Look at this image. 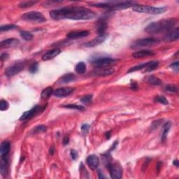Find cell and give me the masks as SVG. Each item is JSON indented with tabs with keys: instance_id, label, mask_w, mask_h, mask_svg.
I'll list each match as a JSON object with an SVG mask.
<instances>
[{
	"instance_id": "cell-32",
	"label": "cell",
	"mask_w": 179,
	"mask_h": 179,
	"mask_svg": "<svg viewBox=\"0 0 179 179\" xmlns=\"http://www.w3.org/2000/svg\"><path fill=\"white\" fill-rule=\"evenodd\" d=\"M163 122V119H160V120H155V121L153 122L151 125V127H150V130L151 131H153V130H155L156 129H158L159 127H160V125L162 124V122Z\"/></svg>"
},
{
	"instance_id": "cell-45",
	"label": "cell",
	"mask_w": 179,
	"mask_h": 179,
	"mask_svg": "<svg viewBox=\"0 0 179 179\" xmlns=\"http://www.w3.org/2000/svg\"><path fill=\"white\" fill-rule=\"evenodd\" d=\"M162 162H159L158 163V164H157V167H156V169H157V172H158V173H159V172H160V169H161V167H162Z\"/></svg>"
},
{
	"instance_id": "cell-2",
	"label": "cell",
	"mask_w": 179,
	"mask_h": 179,
	"mask_svg": "<svg viewBox=\"0 0 179 179\" xmlns=\"http://www.w3.org/2000/svg\"><path fill=\"white\" fill-rule=\"evenodd\" d=\"M178 23V20L176 18L164 19L158 22H153L150 23L146 28L145 31L147 33L155 34L162 32H169L172 30L174 27Z\"/></svg>"
},
{
	"instance_id": "cell-24",
	"label": "cell",
	"mask_w": 179,
	"mask_h": 179,
	"mask_svg": "<svg viewBox=\"0 0 179 179\" xmlns=\"http://www.w3.org/2000/svg\"><path fill=\"white\" fill-rule=\"evenodd\" d=\"M75 79V76L73 73H67L63 76L59 80L60 83H69L71 81H73V80Z\"/></svg>"
},
{
	"instance_id": "cell-4",
	"label": "cell",
	"mask_w": 179,
	"mask_h": 179,
	"mask_svg": "<svg viewBox=\"0 0 179 179\" xmlns=\"http://www.w3.org/2000/svg\"><path fill=\"white\" fill-rule=\"evenodd\" d=\"M22 19L24 21L34 22V23H43L46 21V18L41 13L38 11H31L24 13L22 15Z\"/></svg>"
},
{
	"instance_id": "cell-31",
	"label": "cell",
	"mask_w": 179,
	"mask_h": 179,
	"mask_svg": "<svg viewBox=\"0 0 179 179\" xmlns=\"http://www.w3.org/2000/svg\"><path fill=\"white\" fill-rule=\"evenodd\" d=\"M154 101L155 102L160 103V104L164 105H167L169 104L168 100L164 97H163V96H157V97H155V99H154Z\"/></svg>"
},
{
	"instance_id": "cell-36",
	"label": "cell",
	"mask_w": 179,
	"mask_h": 179,
	"mask_svg": "<svg viewBox=\"0 0 179 179\" xmlns=\"http://www.w3.org/2000/svg\"><path fill=\"white\" fill-rule=\"evenodd\" d=\"M92 99H93V95H88L83 97L81 99H80V102L83 103V104H88V103L91 102Z\"/></svg>"
},
{
	"instance_id": "cell-48",
	"label": "cell",
	"mask_w": 179,
	"mask_h": 179,
	"mask_svg": "<svg viewBox=\"0 0 179 179\" xmlns=\"http://www.w3.org/2000/svg\"><path fill=\"white\" fill-rule=\"evenodd\" d=\"M173 164L175 165L176 167H178V165H179V162H178V160H174V162H173Z\"/></svg>"
},
{
	"instance_id": "cell-35",
	"label": "cell",
	"mask_w": 179,
	"mask_h": 179,
	"mask_svg": "<svg viewBox=\"0 0 179 179\" xmlns=\"http://www.w3.org/2000/svg\"><path fill=\"white\" fill-rule=\"evenodd\" d=\"M47 130V127L45 125H39V126L36 127L34 129V133H40V132H44Z\"/></svg>"
},
{
	"instance_id": "cell-42",
	"label": "cell",
	"mask_w": 179,
	"mask_h": 179,
	"mask_svg": "<svg viewBox=\"0 0 179 179\" xmlns=\"http://www.w3.org/2000/svg\"><path fill=\"white\" fill-rule=\"evenodd\" d=\"M130 88L132 90H138V85L135 81H132L130 85Z\"/></svg>"
},
{
	"instance_id": "cell-37",
	"label": "cell",
	"mask_w": 179,
	"mask_h": 179,
	"mask_svg": "<svg viewBox=\"0 0 179 179\" xmlns=\"http://www.w3.org/2000/svg\"><path fill=\"white\" fill-rule=\"evenodd\" d=\"M38 69H39V64L37 62H34L33 64H31L30 67V72L32 73H34L38 71Z\"/></svg>"
},
{
	"instance_id": "cell-46",
	"label": "cell",
	"mask_w": 179,
	"mask_h": 179,
	"mask_svg": "<svg viewBox=\"0 0 179 179\" xmlns=\"http://www.w3.org/2000/svg\"><path fill=\"white\" fill-rule=\"evenodd\" d=\"M55 148H54V147H51L50 148V150H49V153H50V155H53V154L55 153Z\"/></svg>"
},
{
	"instance_id": "cell-34",
	"label": "cell",
	"mask_w": 179,
	"mask_h": 179,
	"mask_svg": "<svg viewBox=\"0 0 179 179\" xmlns=\"http://www.w3.org/2000/svg\"><path fill=\"white\" fill-rule=\"evenodd\" d=\"M8 106H9V104L7 102V101L2 99L1 102H0V110L2 111H6L8 109Z\"/></svg>"
},
{
	"instance_id": "cell-40",
	"label": "cell",
	"mask_w": 179,
	"mask_h": 179,
	"mask_svg": "<svg viewBox=\"0 0 179 179\" xmlns=\"http://www.w3.org/2000/svg\"><path fill=\"white\" fill-rule=\"evenodd\" d=\"M170 67L172 69H174V71H175L176 72H178V69H179V63L178 61H176L175 62H174V63H172L171 64V66Z\"/></svg>"
},
{
	"instance_id": "cell-21",
	"label": "cell",
	"mask_w": 179,
	"mask_h": 179,
	"mask_svg": "<svg viewBox=\"0 0 179 179\" xmlns=\"http://www.w3.org/2000/svg\"><path fill=\"white\" fill-rule=\"evenodd\" d=\"M107 28H108V24H107V22L104 21V20H101V21L98 22L97 25V31L99 35L105 34Z\"/></svg>"
},
{
	"instance_id": "cell-44",
	"label": "cell",
	"mask_w": 179,
	"mask_h": 179,
	"mask_svg": "<svg viewBox=\"0 0 179 179\" xmlns=\"http://www.w3.org/2000/svg\"><path fill=\"white\" fill-rule=\"evenodd\" d=\"M8 58V53H2V56H1V60H2V61H4V60H7Z\"/></svg>"
},
{
	"instance_id": "cell-33",
	"label": "cell",
	"mask_w": 179,
	"mask_h": 179,
	"mask_svg": "<svg viewBox=\"0 0 179 179\" xmlns=\"http://www.w3.org/2000/svg\"><path fill=\"white\" fill-rule=\"evenodd\" d=\"M16 25L15 24H6V25H2L0 27V31L1 32H4V31H8L11 30H14L15 28H16Z\"/></svg>"
},
{
	"instance_id": "cell-20",
	"label": "cell",
	"mask_w": 179,
	"mask_h": 179,
	"mask_svg": "<svg viewBox=\"0 0 179 179\" xmlns=\"http://www.w3.org/2000/svg\"><path fill=\"white\" fill-rule=\"evenodd\" d=\"M114 71L115 70L113 68H102L98 69L97 71H95V73L101 76H108L113 74Z\"/></svg>"
},
{
	"instance_id": "cell-13",
	"label": "cell",
	"mask_w": 179,
	"mask_h": 179,
	"mask_svg": "<svg viewBox=\"0 0 179 179\" xmlns=\"http://www.w3.org/2000/svg\"><path fill=\"white\" fill-rule=\"evenodd\" d=\"M86 162L92 170H95L99 165V159L97 155H90L87 158Z\"/></svg>"
},
{
	"instance_id": "cell-26",
	"label": "cell",
	"mask_w": 179,
	"mask_h": 179,
	"mask_svg": "<svg viewBox=\"0 0 179 179\" xmlns=\"http://www.w3.org/2000/svg\"><path fill=\"white\" fill-rule=\"evenodd\" d=\"M151 63H152V61L148 62H146V63L142 64H138V65H136L135 67H132V68L130 69H129L127 72H128V73H131V72H134V71H138V70H142V69H143L147 68V67H148L150 65H151Z\"/></svg>"
},
{
	"instance_id": "cell-49",
	"label": "cell",
	"mask_w": 179,
	"mask_h": 179,
	"mask_svg": "<svg viewBox=\"0 0 179 179\" xmlns=\"http://www.w3.org/2000/svg\"><path fill=\"white\" fill-rule=\"evenodd\" d=\"M99 178H104V176L102 175V172H101V173H100V171H99Z\"/></svg>"
},
{
	"instance_id": "cell-29",
	"label": "cell",
	"mask_w": 179,
	"mask_h": 179,
	"mask_svg": "<svg viewBox=\"0 0 179 179\" xmlns=\"http://www.w3.org/2000/svg\"><path fill=\"white\" fill-rule=\"evenodd\" d=\"M21 37L25 41H31L33 39L34 36L32 33L28 31H21Z\"/></svg>"
},
{
	"instance_id": "cell-43",
	"label": "cell",
	"mask_w": 179,
	"mask_h": 179,
	"mask_svg": "<svg viewBox=\"0 0 179 179\" xmlns=\"http://www.w3.org/2000/svg\"><path fill=\"white\" fill-rule=\"evenodd\" d=\"M69 138L68 136H65L63 138V141H62V143H63L64 145H66L69 144Z\"/></svg>"
},
{
	"instance_id": "cell-16",
	"label": "cell",
	"mask_w": 179,
	"mask_h": 179,
	"mask_svg": "<svg viewBox=\"0 0 179 179\" xmlns=\"http://www.w3.org/2000/svg\"><path fill=\"white\" fill-rule=\"evenodd\" d=\"M61 53V50L60 48H54L52 50H48L44 55L42 56V60L44 61H48V60H52L53 58L57 56Z\"/></svg>"
},
{
	"instance_id": "cell-19",
	"label": "cell",
	"mask_w": 179,
	"mask_h": 179,
	"mask_svg": "<svg viewBox=\"0 0 179 179\" xmlns=\"http://www.w3.org/2000/svg\"><path fill=\"white\" fill-rule=\"evenodd\" d=\"M11 148V144L8 142H3L1 144L0 147V156L1 158L7 157L8 153H9Z\"/></svg>"
},
{
	"instance_id": "cell-11",
	"label": "cell",
	"mask_w": 179,
	"mask_h": 179,
	"mask_svg": "<svg viewBox=\"0 0 179 179\" xmlns=\"http://www.w3.org/2000/svg\"><path fill=\"white\" fill-rule=\"evenodd\" d=\"M108 38V34L106 33L103 34H99L97 37L93 39L92 41L88 42V43L85 44L84 46L86 47H95L98 45L104 43Z\"/></svg>"
},
{
	"instance_id": "cell-6",
	"label": "cell",
	"mask_w": 179,
	"mask_h": 179,
	"mask_svg": "<svg viewBox=\"0 0 179 179\" xmlns=\"http://www.w3.org/2000/svg\"><path fill=\"white\" fill-rule=\"evenodd\" d=\"M160 41L155 38H145V39H137L132 44V48H137L141 47H147L154 46V45L158 44Z\"/></svg>"
},
{
	"instance_id": "cell-23",
	"label": "cell",
	"mask_w": 179,
	"mask_h": 179,
	"mask_svg": "<svg viewBox=\"0 0 179 179\" xmlns=\"http://www.w3.org/2000/svg\"><path fill=\"white\" fill-rule=\"evenodd\" d=\"M53 89L52 87H48V88H45L41 93V98L44 100L48 99L49 97L53 94Z\"/></svg>"
},
{
	"instance_id": "cell-25",
	"label": "cell",
	"mask_w": 179,
	"mask_h": 179,
	"mask_svg": "<svg viewBox=\"0 0 179 179\" xmlns=\"http://www.w3.org/2000/svg\"><path fill=\"white\" fill-rule=\"evenodd\" d=\"M76 72L79 74H83L86 71V64L84 62H80L76 64L75 67Z\"/></svg>"
},
{
	"instance_id": "cell-17",
	"label": "cell",
	"mask_w": 179,
	"mask_h": 179,
	"mask_svg": "<svg viewBox=\"0 0 179 179\" xmlns=\"http://www.w3.org/2000/svg\"><path fill=\"white\" fill-rule=\"evenodd\" d=\"M155 55L152 50H142L139 51H136V52L132 54V56L134 58L136 59H139V58H144L146 57H150V56H153Z\"/></svg>"
},
{
	"instance_id": "cell-18",
	"label": "cell",
	"mask_w": 179,
	"mask_h": 179,
	"mask_svg": "<svg viewBox=\"0 0 179 179\" xmlns=\"http://www.w3.org/2000/svg\"><path fill=\"white\" fill-rule=\"evenodd\" d=\"M8 158L7 157L1 158V162H0V172L2 176H6L8 174Z\"/></svg>"
},
{
	"instance_id": "cell-12",
	"label": "cell",
	"mask_w": 179,
	"mask_h": 179,
	"mask_svg": "<svg viewBox=\"0 0 179 179\" xmlns=\"http://www.w3.org/2000/svg\"><path fill=\"white\" fill-rule=\"evenodd\" d=\"M179 38V29L178 28H176L175 29L169 31V32L165 35L164 38V41L166 42H171L178 40Z\"/></svg>"
},
{
	"instance_id": "cell-14",
	"label": "cell",
	"mask_w": 179,
	"mask_h": 179,
	"mask_svg": "<svg viewBox=\"0 0 179 179\" xmlns=\"http://www.w3.org/2000/svg\"><path fill=\"white\" fill-rule=\"evenodd\" d=\"M90 32L88 30L83 31H74V32H71L67 34V37L70 39H79V38L86 37L90 35Z\"/></svg>"
},
{
	"instance_id": "cell-27",
	"label": "cell",
	"mask_w": 179,
	"mask_h": 179,
	"mask_svg": "<svg viewBox=\"0 0 179 179\" xmlns=\"http://www.w3.org/2000/svg\"><path fill=\"white\" fill-rule=\"evenodd\" d=\"M147 80L150 84L153 85V86H160L162 84V81L160 78L154 76H150L148 77Z\"/></svg>"
},
{
	"instance_id": "cell-39",
	"label": "cell",
	"mask_w": 179,
	"mask_h": 179,
	"mask_svg": "<svg viewBox=\"0 0 179 179\" xmlns=\"http://www.w3.org/2000/svg\"><path fill=\"white\" fill-rule=\"evenodd\" d=\"M90 126L88 124H84L83 125L81 126V132L83 134H87L88 133V132L90 130Z\"/></svg>"
},
{
	"instance_id": "cell-1",
	"label": "cell",
	"mask_w": 179,
	"mask_h": 179,
	"mask_svg": "<svg viewBox=\"0 0 179 179\" xmlns=\"http://www.w3.org/2000/svg\"><path fill=\"white\" fill-rule=\"evenodd\" d=\"M96 15L97 14L94 11L82 6H67L50 12L51 18L55 21L64 19L86 21L95 18Z\"/></svg>"
},
{
	"instance_id": "cell-7",
	"label": "cell",
	"mask_w": 179,
	"mask_h": 179,
	"mask_svg": "<svg viewBox=\"0 0 179 179\" xmlns=\"http://www.w3.org/2000/svg\"><path fill=\"white\" fill-rule=\"evenodd\" d=\"M118 60L116 59H113V58L110 57H102L99 58V59L94 60L93 62H92V64L94 67L97 69H102V68H106L109 66H111V64H113L116 63Z\"/></svg>"
},
{
	"instance_id": "cell-22",
	"label": "cell",
	"mask_w": 179,
	"mask_h": 179,
	"mask_svg": "<svg viewBox=\"0 0 179 179\" xmlns=\"http://www.w3.org/2000/svg\"><path fill=\"white\" fill-rule=\"evenodd\" d=\"M171 122L170 121L164 123V126H163L162 137H161V139H162V142H165V141H166L168 133H169L170 129H171Z\"/></svg>"
},
{
	"instance_id": "cell-47",
	"label": "cell",
	"mask_w": 179,
	"mask_h": 179,
	"mask_svg": "<svg viewBox=\"0 0 179 179\" xmlns=\"http://www.w3.org/2000/svg\"><path fill=\"white\" fill-rule=\"evenodd\" d=\"M110 136H111V132L109 131L108 132L106 133V137L107 139H109V138H110Z\"/></svg>"
},
{
	"instance_id": "cell-38",
	"label": "cell",
	"mask_w": 179,
	"mask_h": 179,
	"mask_svg": "<svg viewBox=\"0 0 179 179\" xmlns=\"http://www.w3.org/2000/svg\"><path fill=\"white\" fill-rule=\"evenodd\" d=\"M165 90H166L167 92H169V93H176L178 92L177 88L174 86H167Z\"/></svg>"
},
{
	"instance_id": "cell-9",
	"label": "cell",
	"mask_w": 179,
	"mask_h": 179,
	"mask_svg": "<svg viewBox=\"0 0 179 179\" xmlns=\"http://www.w3.org/2000/svg\"><path fill=\"white\" fill-rule=\"evenodd\" d=\"M24 67V64L22 62H18L13 64L12 66H11L6 69L5 71V74L8 77H12L13 76L16 75L17 73L22 70Z\"/></svg>"
},
{
	"instance_id": "cell-5",
	"label": "cell",
	"mask_w": 179,
	"mask_h": 179,
	"mask_svg": "<svg viewBox=\"0 0 179 179\" xmlns=\"http://www.w3.org/2000/svg\"><path fill=\"white\" fill-rule=\"evenodd\" d=\"M106 167L108 169L110 176L113 179H120L122 176V168L118 162H109L106 164Z\"/></svg>"
},
{
	"instance_id": "cell-10",
	"label": "cell",
	"mask_w": 179,
	"mask_h": 179,
	"mask_svg": "<svg viewBox=\"0 0 179 179\" xmlns=\"http://www.w3.org/2000/svg\"><path fill=\"white\" fill-rule=\"evenodd\" d=\"M74 90V88H70V87H64V88H60L56 89L53 92V95L55 97H65L71 95Z\"/></svg>"
},
{
	"instance_id": "cell-30",
	"label": "cell",
	"mask_w": 179,
	"mask_h": 179,
	"mask_svg": "<svg viewBox=\"0 0 179 179\" xmlns=\"http://www.w3.org/2000/svg\"><path fill=\"white\" fill-rule=\"evenodd\" d=\"M62 107L67 109H76V110L78 111H85L86 108L83 106H80V105H76V104H67V105H63Z\"/></svg>"
},
{
	"instance_id": "cell-41",
	"label": "cell",
	"mask_w": 179,
	"mask_h": 179,
	"mask_svg": "<svg viewBox=\"0 0 179 179\" xmlns=\"http://www.w3.org/2000/svg\"><path fill=\"white\" fill-rule=\"evenodd\" d=\"M70 155H71V158H72L73 160H76L78 156V153L75 151V150H71Z\"/></svg>"
},
{
	"instance_id": "cell-3",
	"label": "cell",
	"mask_w": 179,
	"mask_h": 179,
	"mask_svg": "<svg viewBox=\"0 0 179 179\" xmlns=\"http://www.w3.org/2000/svg\"><path fill=\"white\" fill-rule=\"evenodd\" d=\"M166 7H155L146 5H136L132 7L134 12L148 13V14H161L166 11Z\"/></svg>"
},
{
	"instance_id": "cell-28",
	"label": "cell",
	"mask_w": 179,
	"mask_h": 179,
	"mask_svg": "<svg viewBox=\"0 0 179 179\" xmlns=\"http://www.w3.org/2000/svg\"><path fill=\"white\" fill-rule=\"evenodd\" d=\"M38 2L37 1H25V2H22L18 4V6L20 8H29L31 7V6H34L35 4H37Z\"/></svg>"
},
{
	"instance_id": "cell-8",
	"label": "cell",
	"mask_w": 179,
	"mask_h": 179,
	"mask_svg": "<svg viewBox=\"0 0 179 179\" xmlns=\"http://www.w3.org/2000/svg\"><path fill=\"white\" fill-rule=\"evenodd\" d=\"M44 109H46V106H39V105H36L28 111H25L24 113L22 114L21 116V118H20V120H30L31 118H32L33 117H34L35 116H37L38 113H39V112H42Z\"/></svg>"
},
{
	"instance_id": "cell-15",
	"label": "cell",
	"mask_w": 179,
	"mask_h": 179,
	"mask_svg": "<svg viewBox=\"0 0 179 179\" xmlns=\"http://www.w3.org/2000/svg\"><path fill=\"white\" fill-rule=\"evenodd\" d=\"M20 41L18 39H8L6 40H4L1 42L0 44V46L2 48H12V47H15L18 46L19 44Z\"/></svg>"
}]
</instances>
